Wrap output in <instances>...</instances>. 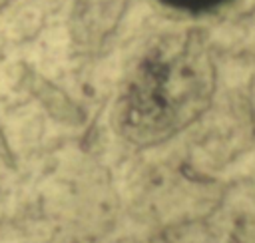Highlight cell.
<instances>
[{
	"mask_svg": "<svg viewBox=\"0 0 255 243\" xmlns=\"http://www.w3.org/2000/svg\"><path fill=\"white\" fill-rule=\"evenodd\" d=\"M165 4L173 6V8H181V10H209L213 6H219L225 0H163Z\"/></svg>",
	"mask_w": 255,
	"mask_h": 243,
	"instance_id": "obj_1",
	"label": "cell"
}]
</instances>
